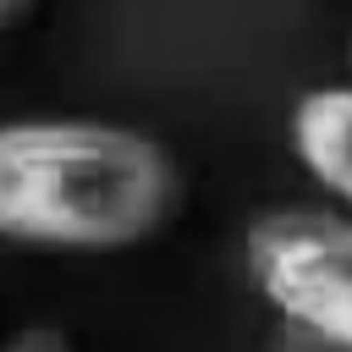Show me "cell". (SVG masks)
I'll use <instances>...</instances> for the list:
<instances>
[{"mask_svg": "<svg viewBox=\"0 0 352 352\" xmlns=\"http://www.w3.org/2000/svg\"><path fill=\"white\" fill-rule=\"evenodd\" d=\"M280 352H352V341H336V336H319L308 324H286V341Z\"/></svg>", "mask_w": 352, "mask_h": 352, "instance_id": "cell-5", "label": "cell"}, {"mask_svg": "<svg viewBox=\"0 0 352 352\" xmlns=\"http://www.w3.org/2000/svg\"><path fill=\"white\" fill-rule=\"evenodd\" d=\"M182 204L176 160L138 126L88 116L0 121V242L121 253Z\"/></svg>", "mask_w": 352, "mask_h": 352, "instance_id": "cell-1", "label": "cell"}, {"mask_svg": "<svg viewBox=\"0 0 352 352\" xmlns=\"http://www.w3.org/2000/svg\"><path fill=\"white\" fill-rule=\"evenodd\" d=\"M0 352H77V346H72L55 324H28V330H16Z\"/></svg>", "mask_w": 352, "mask_h": 352, "instance_id": "cell-4", "label": "cell"}, {"mask_svg": "<svg viewBox=\"0 0 352 352\" xmlns=\"http://www.w3.org/2000/svg\"><path fill=\"white\" fill-rule=\"evenodd\" d=\"M33 6H38V0H0V33H6V28H16Z\"/></svg>", "mask_w": 352, "mask_h": 352, "instance_id": "cell-6", "label": "cell"}, {"mask_svg": "<svg viewBox=\"0 0 352 352\" xmlns=\"http://www.w3.org/2000/svg\"><path fill=\"white\" fill-rule=\"evenodd\" d=\"M286 132H292L297 165L352 214V82L302 94Z\"/></svg>", "mask_w": 352, "mask_h": 352, "instance_id": "cell-3", "label": "cell"}, {"mask_svg": "<svg viewBox=\"0 0 352 352\" xmlns=\"http://www.w3.org/2000/svg\"><path fill=\"white\" fill-rule=\"evenodd\" d=\"M248 275L286 324L352 341V214L275 209L248 226Z\"/></svg>", "mask_w": 352, "mask_h": 352, "instance_id": "cell-2", "label": "cell"}]
</instances>
